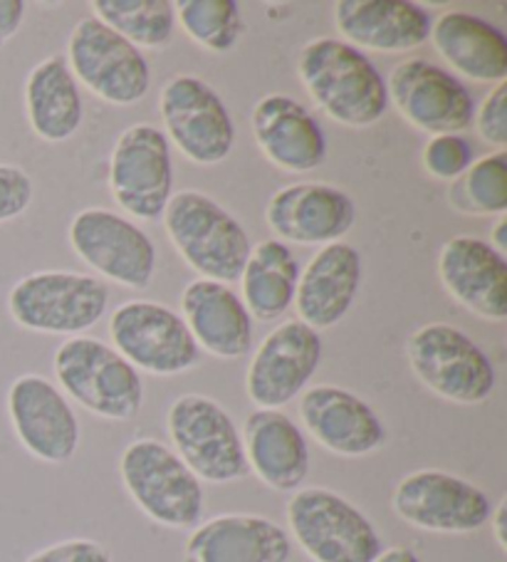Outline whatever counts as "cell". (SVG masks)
<instances>
[{
  "label": "cell",
  "mask_w": 507,
  "mask_h": 562,
  "mask_svg": "<svg viewBox=\"0 0 507 562\" xmlns=\"http://www.w3.org/2000/svg\"><path fill=\"white\" fill-rule=\"evenodd\" d=\"M159 110L166 139L199 167H213L236 147V124L226 102L199 77L179 75L164 85Z\"/></svg>",
  "instance_id": "10"
},
{
  "label": "cell",
  "mask_w": 507,
  "mask_h": 562,
  "mask_svg": "<svg viewBox=\"0 0 507 562\" xmlns=\"http://www.w3.org/2000/svg\"><path fill=\"white\" fill-rule=\"evenodd\" d=\"M110 189L116 206L139 221L164 216L173 196L171 144L154 124H132L120 134L110 159Z\"/></svg>",
  "instance_id": "12"
},
{
  "label": "cell",
  "mask_w": 507,
  "mask_h": 562,
  "mask_svg": "<svg viewBox=\"0 0 507 562\" xmlns=\"http://www.w3.org/2000/svg\"><path fill=\"white\" fill-rule=\"evenodd\" d=\"M164 226L179 256L216 283H236L250 256V238L246 228L201 191L173 193L164 211Z\"/></svg>",
  "instance_id": "2"
},
{
  "label": "cell",
  "mask_w": 507,
  "mask_h": 562,
  "mask_svg": "<svg viewBox=\"0 0 507 562\" xmlns=\"http://www.w3.org/2000/svg\"><path fill=\"white\" fill-rule=\"evenodd\" d=\"M362 283V256L349 244L322 246L300 273L295 305L300 323L329 329L342 323Z\"/></svg>",
  "instance_id": "24"
},
{
  "label": "cell",
  "mask_w": 507,
  "mask_h": 562,
  "mask_svg": "<svg viewBox=\"0 0 507 562\" xmlns=\"http://www.w3.org/2000/svg\"><path fill=\"white\" fill-rule=\"evenodd\" d=\"M8 416L23 449L45 463H67L80 446L72 404L41 374H23L8 390Z\"/></svg>",
  "instance_id": "17"
},
{
  "label": "cell",
  "mask_w": 507,
  "mask_h": 562,
  "mask_svg": "<svg viewBox=\"0 0 507 562\" xmlns=\"http://www.w3.org/2000/svg\"><path fill=\"white\" fill-rule=\"evenodd\" d=\"M461 196L463 201L455 203L458 211L463 213H487V216H505L507 211V157L505 151L491 154L473 161L461 183L453 189V199Z\"/></svg>",
  "instance_id": "32"
},
{
  "label": "cell",
  "mask_w": 507,
  "mask_h": 562,
  "mask_svg": "<svg viewBox=\"0 0 507 562\" xmlns=\"http://www.w3.org/2000/svg\"><path fill=\"white\" fill-rule=\"evenodd\" d=\"M266 221L282 244L329 246L352 231L357 206L349 193L329 183H290L270 199Z\"/></svg>",
  "instance_id": "18"
},
{
  "label": "cell",
  "mask_w": 507,
  "mask_h": 562,
  "mask_svg": "<svg viewBox=\"0 0 507 562\" xmlns=\"http://www.w3.org/2000/svg\"><path fill=\"white\" fill-rule=\"evenodd\" d=\"M248 469L268 488L300 491L309 476V446L300 426L280 409H256L243 424Z\"/></svg>",
  "instance_id": "26"
},
{
  "label": "cell",
  "mask_w": 507,
  "mask_h": 562,
  "mask_svg": "<svg viewBox=\"0 0 507 562\" xmlns=\"http://www.w3.org/2000/svg\"><path fill=\"white\" fill-rule=\"evenodd\" d=\"M166 429L177 457L196 473L199 481L223 486L250 473L240 429L211 396H179L166 416Z\"/></svg>",
  "instance_id": "8"
},
{
  "label": "cell",
  "mask_w": 507,
  "mask_h": 562,
  "mask_svg": "<svg viewBox=\"0 0 507 562\" xmlns=\"http://www.w3.org/2000/svg\"><path fill=\"white\" fill-rule=\"evenodd\" d=\"M288 522L292 538L315 562H374L384 550L374 522L329 488L295 491Z\"/></svg>",
  "instance_id": "7"
},
{
  "label": "cell",
  "mask_w": 507,
  "mask_h": 562,
  "mask_svg": "<svg viewBox=\"0 0 507 562\" xmlns=\"http://www.w3.org/2000/svg\"><path fill=\"white\" fill-rule=\"evenodd\" d=\"M322 360V337L300 319L278 325L252 355L246 390L258 409H280L307 390Z\"/></svg>",
  "instance_id": "16"
},
{
  "label": "cell",
  "mask_w": 507,
  "mask_h": 562,
  "mask_svg": "<svg viewBox=\"0 0 507 562\" xmlns=\"http://www.w3.org/2000/svg\"><path fill=\"white\" fill-rule=\"evenodd\" d=\"M438 276L458 303L477 317L507 319V260L475 236H455L438 256Z\"/></svg>",
  "instance_id": "20"
},
{
  "label": "cell",
  "mask_w": 507,
  "mask_h": 562,
  "mask_svg": "<svg viewBox=\"0 0 507 562\" xmlns=\"http://www.w3.org/2000/svg\"><path fill=\"white\" fill-rule=\"evenodd\" d=\"M181 310L199 350H206L218 360H238L250 352V313L230 285L206 278L191 280L181 295Z\"/></svg>",
  "instance_id": "25"
},
{
  "label": "cell",
  "mask_w": 507,
  "mask_h": 562,
  "mask_svg": "<svg viewBox=\"0 0 507 562\" xmlns=\"http://www.w3.org/2000/svg\"><path fill=\"white\" fill-rule=\"evenodd\" d=\"M300 419L312 439L337 457H369L386 443L384 422L372 406L335 384H317L302 392Z\"/></svg>",
  "instance_id": "19"
},
{
  "label": "cell",
  "mask_w": 507,
  "mask_h": 562,
  "mask_svg": "<svg viewBox=\"0 0 507 562\" xmlns=\"http://www.w3.org/2000/svg\"><path fill=\"white\" fill-rule=\"evenodd\" d=\"M25 18L23 0H0V47L21 31Z\"/></svg>",
  "instance_id": "37"
},
{
  "label": "cell",
  "mask_w": 507,
  "mask_h": 562,
  "mask_svg": "<svg viewBox=\"0 0 507 562\" xmlns=\"http://www.w3.org/2000/svg\"><path fill=\"white\" fill-rule=\"evenodd\" d=\"M25 110L33 132L45 142H67L82 124V94L63 57L37 63L25 80Z\"/></svg>",
  "instance_id": "28"
},
{
  "label": "cell",
  "mask_w": 507,
  "mask_h": 562,
  "mask_svg": "<svg viewBox=\"0 0 507 562\" xmlns=\"http://www.w3.org/2000/svg\"><path fill=\"white\" fill-rule=\"evenodd\" d=\"M67 60L75 80L116 106L136 104L151 87V67L144 53L94 15L72 27Z\"/></svg>",
  "instance_id": "9"
},
{
  "label": "cell",
  "mask_w": 507,
  "mask_h": 562,
  "mask_svg": "<svg viewBox=\"0 0 507 562\" xmlns=\"http://www.w3.org/2000/svg\"><path fill=\"white\" fill-rule=\"evenodd\" d=\"M25 562H112V552L90 538H72L37 550Z\"/></svg>",
  "instance_id": "36"
},
{
  "label": "cell",
  "mask_w": 507,
  "mask_h": 562,
  "mask_svg": "<svg viewBox=\"0 0 507 562\" xmlns=\"http://www.w3.org/2000/svg\"><path fill=\"white\" fill-rule=\"evenodd\" d=\"M436 53L473 82L500 85L507 77V37L500 27L465 11L441 13L431 25Z\"/></svg>",
  "instance_id": "27"
},
{
  "label": "cell",
  "mask_w": 507,
  "mask_h": 562,
  "mask_svg": "<svg viewBox=\"0 0 507 562\" xmlns=\"http://www.w3.org/2000/svg\"><path fill=\"white\" fill-rule=\"evenodd\" d=\"M374 562H421V560H418V555L412 548L394 546V548L379 552V558Z\"/></svg>",
  "instance_id": "39"
},
{
  "label": "cell",
  "mask_w": 507,
  "mask_h": 562,
  "mask_svg": "<svg viewBox=\"0 0 507 562\" xmlns=\"http://www.w3.org/2000/svg\"><path fill=\"white\" fill-rule=\"evenodd\" d=\"M177 23L191 41L211 53H228L243 35V18L236 0H179L173 3Z\"/></svg>",
  "instance_id": "31"
},
{
  "label": "cell",
  "mask_w": 507,
  "mask_h": 562,
  "mask_svg": "<svg viewBox=\"0 0 507 562\" xmlns=\"http://www.w3.org/2000/svg\"><path fill=\"white\" fill-rule=\"evenodd\" d=\"M35 196L33 177L13 164H0V223H8L31 209Z\"/></svg>",
  "instance_id": "34"
},
{
  "label": "cell",
  "mask_w": 507,
  "mask_h": 562,
  "mask_svg": "<svg viewBox=\"0 0 507 562\" xmlns=\"http://www.w3.org/2000/svg\"><path fill=\"white\" fill-rule=\"evenodd\" d=\"M110 305V290L92 276L41 270L25 276L8 295L11 317L23 329L77 337L94 327Z\"/></svg>",
  "instance_id": "5"
},
{
  "label": "cell",
  "mask_w": 507,
  "mask_h": 562,
  "mask_svg": "<svg viewBox=\"0 0 507 562\" xmlns=\"http://www.w3.org/2000/svg\"><path fill=\"white\" fill-rule=\"evenodd\" d=\"M335 25L357 50L406 53L428 43L433 18L408 0H339Z\"/></svg>",
  "instance_id": "23"
},
{
  "label": "cell",
  "mask_w": 507,
  "mask_h": 562,
  "mask_svg": "<svg viewBox=\"0 0 507 562\" xmlns=\"http://www.w3.org/2000/svg\"><path fill=\"white\" fill-rule=\"evenodd\" d=\"M124 488L146 518L164 528H196L203 516V486L177 451L154 439H136L122 451Z\"/></svg>",
  "instance_id": "4"
},
{
  "label": "cell",
  "mask_w": 507,
  "mask_h": 562,
  "mask_svg": "<svg viewBox=\"0 0 507 562\" xmlns=\"http://www.w3.org/2000/svg\"><path fill=\"white\" fill-rule=\"evenodd\" d=\"M406 360L433 394L453 404H483L495 392V367L481 345L446 323L418 327L406 342Z\"/></svg>",
  "instance_id": "6"
},
{
  "label": "cell",
  "mask_w": 507,
  "mask_h": 562,
  "mask_svg": "<svg viewBox=\"0 0 507 562\" xmlns=\"http://www.w3.org/2000/svg\"><path fill=\"white\" fill-rule=\"evenodd\" d=\"M92 11L134 47H166L177 33V11L169 0H94Z\"/></svg>",
  "instance_id": "30"
},
{
  "label": "cell",
  "mask_w": 507,
  "mask_h": 562,
  "mask_svg": "<svg viewBox=\"0 0 507 562\" xmlns=\"http://www.w3.org/2000/svg\"><path fill=\"white\" fill-rule=\"evenodd\" d=\"M252 137L270 164L305 173L325 164L327 139L319 122L288 94H268L252 110Z\"/></svg>",
  "instance_id": "22"
},
{
  "label": "cell",
  "mask_w": 507,
  "mask_h": 562,
  "mask_svg": "<svg viewBox=\"0 0 507 562\" xmlns=\"http://www.w3.org/2000/svg\"><path fill=\"white\" fill-rule=\"evenodd\" d=\"M53 367L63 390L100 419L129 422L142 412L139 372L106 342L84 335L70 337L57 347Z\"/></svg>",
  "instance_id": "3"
},
{
  "label": "cell",
  "mask_w": 507,
  "mask_h": 562,
  "mask_svg": "<svg viewBox=\"0 0 507 562\" xmlns=\"http://www.w3.org/2000/svg\"><path fill=\"white\" fill-rule=\"evenodd\" d=\"M302 268L288 244L262 240L250 248L248 263L243 268V305L260 323L282 317L295 303Z\"/></svg>",
  "instance_id": "29"
},
{
  "label": "cell",
  "mask_w": 507,
  "mask_h": 562,
  "mask_svg": "<svg viewBox=\"0 0 507 562\" xmlns=\"http://www.w3.org/2000/svg\"><path fill=\"white\" fill-rule=\"evenodd\" d=\"M505 513H507V498H503L500 503H497V508H493L491 513V526H493V536H495V542L500 546V550L505 552L507 550V532H505Z\"/></svg>",
  "instance_id": "38"
},
{
  "label": "cell",
  "mask_w": 507,
  "mask_h": 562,
  "mask_svg": "<svg viewBox=\"0 0 507 562\" xmlns=\"http://www.w3.org/2000/svg\"><path fill=\"white\" fill-rule=\"evenodd\" d=\"M473 144L461 134H438L424 149V167L431 177L441 181H455L473 167Z\"/></svg>",
  "instance_id": "33"
},
{
  "label": "cell",
  "mask_w": 507,
  "mask_h": 562,
  "mask_svg": "<svg viewBox=\"0 0 507 562\" xmlns=\"http://www.w3.org/2000/svg\"><path fill=\"white\" fill-rule=\"evenodd\" d=\"M70 246L87 266L116 285L144 290L156 273L151 238L129 218L106 209H84L70 223Z\"/></svg>",
  "instance_id": "14"
},
{
  "label": "cell",
  "mask_w": 507,
  "mask_h": 562,
  "mask_svg": "<svg viewBox=\"0 0 507 562\" xmlns=\"http://www.w3.org/2000/svg\"><path fill=\"white\" fill-rule=\"evenodd\" d=\"M297 75L329 120L367 130L388 110L386 80L369 57L337 37L309 41L297 57Z\"/></svg>",
  "instance_id": "1"
},
{
  "label": "cell",
  "mask_w": 507,
  "mask_h": 562,
  "mask_svg": "<svg viewBox=\"0 0 507 562\" xmlns=\"http://www.w3.org/2000/svg\"><path fill=\"white\" fill-rule=\"evenodd\" d=\"M473 122L483 142L500 151L507 147V82L493 87L481 110H475Z\"/></svg>",
  "instance_id": "35"
},
{
  "label": "cell",
  "mask_w": 507,
  "mask_h": 562,
  "mask_svg": "<svg viewBox=\"0 0 507 562\" xmlns=\"http://www.w3.org/2000/svg\"><path fill=\"white\" fill-rule=\"evenodd\" d=\"M392 508L408 526L428 532H475L491 520L487 493L453 473L424 469L398 481Z\"/></svg>",
  "instance_id": "13"
},
{
  "label": "cell",
  "mask_w": 507,
  "mask_h": 562,
  "mask_svg": "<svg viewBox=\"0 0 507 562\" xmlns=\"http://www.w3.org/2000/svg\"><path fill=\"white\" fill-rule=\"evenodd\" d=\"M394 110L431 137L465 132L475 117V100L467 87L428 60L396 65L386 82Z\"/></svg>",
  "instance_id": "15"
},
{
  "label": "cell",
  "mask_w": 507,
  "mask_h": 562,
  "mask_svg": "<svg viewBox=\"0 0 507 562\" xmlns=\"http://www.w3.org/2000/svg\"><path fill=\"white\" fill-rule=\"evenodd\" d=\"M114 350L136 372L171 376L199 362V345L179 313L151 300H132L120 305L110 319Z\"/></svg>",
  "instance_id": "11"
},
{
  "label": "cell",
  "mask_w": 507,
  "mask_h": 562,
  "mask_svg": "<svg viewBox=\"0 0 507 562\" xmlns=\"http://www.w3.org/2000/svg\"><path fill=\"white\" fill-rule=\"evenodd\" d=\"M487 244H491L497 250V254L505 256V250H507V218L505 216L497 218L495 228H493V236H491V240H487Z\"/></svg>",
  "instance_id": "40"
},
{
  "label": "cell",
  "mask_w": 507,
  "mask_h": 562,
  "mask_svg": "<svg viewBox=\"0 0 507 562\" xmlns=\"http://www.w3.org/2000/svg\"><path fill=\"white\" fill-rule=\"evenodd\" d=\"M290 532L252 513H226L199 522L183 548V562H288Z\"/></svg>",
  "instance_id": "21"
}]
</instances>
